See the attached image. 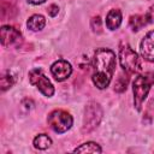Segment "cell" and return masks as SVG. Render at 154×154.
Masks as SVG:
<instances>
[{
    "label": "cell",
    "mask_w": 154,
    "mask_h": 154,
    "mask_svg": "<svg viewBox=\"0 0 154 154\" xmlns=\"http://www.w3.org/2000/svg\"><path fill=\"white\" fill-rule=\"evenodd\" d=\"M102 118V109L96 102H89L84 109L83 132H90L94 130Z\"/></svg>",
    "instance_id": "277c9868"
},
{
    "label": "cell",
    "mask_w": 154,
    "mask_h": 154,
    "mask_svg": "<svg viewBox=\"0 0 154 154\" xmlns=\"http://www.w3.org/2000/svg\"><path fill=\"white\" fill-rule=\"evenodd\" d=\"M147 23H148L147 17H146V16H141V14L131 16V17H130V20H129V25H130V28H131L134 31H137V30L142 29Z\"/></svg>",
    "instance_id": "7c38bea8"
},
{
    "label": "cell",
    "mask_w": 154,
    "mask_h": 154,
    "mask_svg": "<svg viewBox=\"0 0 154 154\" xmlns=\"http://www.w3.org/2000/svg\"><path fill=\"white\" fill-rule=\"evenodd\" d=\"M116 70V54L107 48H99L93 60V82L99 89L106 88Z\"/></svg>",
    "instance_id": "6da1fadb"
},
{
    "label": "cell",
    "mask_w": 154,
    "mask_h": 154,
    "mask_svg": "<svg viewBox=\"0 0 154 154\" xmlns=\"http://www.w3.org/2000/svg\"><path fill=\"white\" fill-rule=\"evenodd\" d=\"M0 83H1V90L5 91L6 89H8L10 87L13 85L14 79H13V77L10 76V75H2L1 79H0Z\"/></svg>",
    "instance_id": "e0dca14e"
},
{
    "label": "cell",
    "mask_w": 154,
    "mask_h": 154,
    "mask_svg": "<svg viewBox=\"0 0 154 154\" xmlns=\"http://www.w3.org/2000/svg\"><path fill=\"white\" fill-rule=\"evenodd\" d=\"M126 85H128V77L124 75H119V77L114 83V90L118 93H122L126 89Z\"/></svg>",
    "instance_id": "2e32d148"
},
{
    "label": "cell",
    "mask_w": 154,
    "mask_h": 154,
    "mask_svg": "<svg viewBox=\"0 0 154 154\" xmlns=\"http://www.w3.org/2000/svg\"><path fill=\"white\" fill-rule=\"evenodd\" d=\"M22 42V34L13 26L5 25L1 28V43L5 47L18 46Z\"/></svg>",
    "instance_id": "52a82bcc"
},
{
    "label": "cell",
    "mask_w": 154,
    "mask_h": 154,
    "mask_svg": "<svg viewBox=\"0 0 154 154\" xmlns=\"http://www.w3.org/2000/svg\"><path fill=\"white\" fill-rule=\"evenodd\" d=\"M45 24H46V20L43 18V16H41V14H34V16H31L28 19V23H26L28 28L30 30H32V31L41 30L45 26Z\"/></svg>",
    "instance_id": "8fae6325"
},
{
    "label": "cell",
    "mask_w": 154,
    "mask_h": 154,
    "mask_svg": "<svg viewBox=\"0 0 154 154\" xmlns=\"http://www.w3.org/2000/svg\"><path fill=\"white\" fill-rule=\"evenodd\" d=\"M146 17H147V19H148V22H150V23H154V5L148 10V13L146 14Z\"/></svg>",
    "instance_id": "ffe728a7"
},
{
    "label": "cell",
    "mask_w": 154,
    "mask_h": 154,
    "mask_svg": "<svg viewBox=\"0 0 154 154\" xmlns=\"http://www.w3.org/2000/svg\"><path fill=\"white\" fill-rule=\"evenodd\" d=\"M122 23V13L119 10H111L106 17V25L109 30H116Z\"/></svg>",
    "instance_id": "30bf717a"
},
{
    "label": "cell",
    "mask_w": 154,
    "mask_h": 154,
    "mask_svg": "<svg viewBox=\"0 0 154 154\" xmlns=\"http://www.w3.org/2000/svg\"><path fill=\"white\" fill-rule=\"evenodd\" d=\"M17 13V8L12 4H6L2 1L1 4V20H6L10 18H13Z\"/></svg>",
    "instance_id": "4fadbf2b"
},
{
    "label": "cell",
    "mask_w": 154,
    "mask_h": 154,
    "mask_svg": "<svg viewBox=\"0 0 154 154\" xmlns=\"http://www.w3.org/2000/svg\"><path fill=\"white\" fill-rule=\"evenodd\" d=\"M73 152H77V153H101V148L99 144H96L94 142H87V143H83L82 146L77 147Z\"/></svg>",
    "instance_id": "5bb4252c"
},
{
    "label": "cell",
    "mask_w": 154,
    "mask_h": 154,
    "mask_svg": "<svg viewBox=\"0 0 154 154\" xmlns=\"http://www.w3.org/2000/svg\"><path fill=\"white\" fill-rule=\"evenodd\" d=\"M51 144H52V140L45 134H41L34 138V146L37 149H47Z\"/></svg>",
    "instance_id": "9a60e30c"
},
{
    "label": "cell",
    "mask_w": 154,
    "mask_h": 154,
    "mask_svg": "<svg viewBox=\"0 0 154 154\" xmlns=\"http://www.w3.org/2000/svg\"><path fill=\"white\" fill-rule=\"evenodd\" d=\"M101 18L97 16V17H94L91 19V29L96 32H101Z\"/></svg>",
    "instance_id": "ac0fdd59"
},
{
    "label": "cell",
    "mask_w": 154,
    "mask_h": 154,
    "mask_svg": "<svg viewBox=\"0 0 154 154\" xmlns=\"http://www.w3.org/2000/svg\"><path fill=\"white\" fill-rule=\"evenodd\" d=\"M49 126L58 134H63L67 131L72 125V117L61 109H55L48 116Z\"/></svg>",
    "instance_id": "5b68a950"
},
{
    "label": "cell",
    "mask_w": 154,
    "mask_h": 154,
    "mask_svg": "<svg viewBox=\"0 0 154 154\" xmlns=\"http://www.w3.org/2000/svg\"><path fill=\"white\" fill-rule=\"evenodd\" d=\"M58 11H59V7H58L57 5H51V6L47 8L48 14H49V16H52V17L57 16V14H58Z\"/></svg>",
    "instance_id": "d6986e66"
},
{
    "label": "cell",
    "mask_w": 154,
    "mask_h": 154,
    "mask_svg": "<svg viewBox=\"0 0 154 154\" xmlns=\"http://www.w3.org/2000/svg\"><path fill=\"white\" fill-rule=\"evenodd\" d=\"M30 4H34V5H40V4H43L46 0H28Z\"/></svg>",
    "instance_id": "44dd1931"
},
{
    "label": "cell",
    "mask_w": 154,
    "mask_h": 154,
    "mask_svg": "<svg viewBox=\"0 0 154 154\" xmlns=\"http://www.w3.org/2000/svg\"><path fill=\"white\" fill-rule=\"evenodd\" d=\"M119 60L123 70L128 73H137L142 70V64L136 52L126 43H122L119 48Z\"/></svg>",
    "instance_id": "3957f363"
},
{
    "label": "cell",
    "mask_w": 154,
    "mask_h": 154,
    "mask_svg": "<svg viewBox=\"0 0 154 154\" xmlns=\"http://www.w3.org/2000/svg\"><path fill=\"white\" fill-rule=\"evenodd\" d=\"M153 83H154L153 72H147V73L138 75L137 77H135V81L132 83V90H134V103L137 111L141 109L142 102L147 97V94Z\"/></svg>",
    "instance_id": "7a4b0ae2"
},
{
    "label": "cell",
    "mask_w": 154,
    "mask_h": 154,
    "mask_svg": "<svg viewBox=\"0 0 154 154\" xmlns=\"http://www.w3.org/2000/svg\"><path fill=\"white\" fill-rule=\"evenodd\" d=\"M141 54L142 57L154 63V30L148 32L144 38L141 42Z\"/></svg>",
    "instance_id": "9c48e42d"
},
{
    "label": "cell",
    "mask_w": 154,
    "mask_h": 154,
    "mask_svg": "<svg viewBox=\"0 0 154 154\" xmlns=\"http://www.w3.org/2000/svg\"><path fill=\"white\" fill-rule=\"evenodd\" d=\"M29 79L30 83L35 87H37V89L46 96H52L54 94V88L52 85V83L49 82V79L43 75V72L40 69H34L29 72Z\"/></svg>",
    "instance_id": "8992f818"
},
{
    "label": "cell",
    "mask_w": 154,
    "mask_h": 154,
    "mask_svg": "<svg viewBox=\"0 0 154 154\" xmlns=\"http://www.w3.org/2000/svg\"><path fill=\"white\" fill-rule=\"evenodd\" d=\"M51 72H52L53 77L57 81H64V79H66L71 75L72 67H71V65L67 61H65V60H58V61H55L52 65Z\"/></svg>",
    "instance_id": "ba28073f"
}]
</instances>
